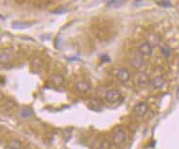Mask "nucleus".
Masks as SVG:
<instances>
[{"label":"nucleus","instance_id":"f257e3e1","mask_svg":"<svg viewBox=\"0 0 179 149\" xmlns=\"http://www.w3.org/2000/svg\"><path fill=\"white\" fill-rule=\"evenodd\" d=\"M112 27L110 26V24H107L105 23V21H103V23L101 24H97L94 26V34H96L98 36V38H109V37L111 36V32H112Z\"/></svg>","mask_w":179,"mask_h":149},{"label":"nucleus","instance_id":"f03ea898","mask_svg":"<svg viewBox=\"0 0 179 149\" xmlns=\"http://www.w3.org/2000/svg\"><path fill=\"white\" fill-rule=\"evenodd\" d=\"M148 111V105L145 102H141L134 106L133 108V113L137 117L144 116Z\"/></svg>","mask_w":179,"mask_h":149},{"label":"nucleus","instance_id":"7ed1b4c3","mask_svg":"<svg viewBox=\"0 0 179 149\" xmlns=\"http://www.w3.org/2000/svg\"><path fill=\"white\" fill-rule=\"evenodd\" d=\"M125 137H126V134H125V131L123 129V128H117L113 133H112V142L116 145H121L124 140H125Z\"/></svg>","mask_w":179,"mask_h":149},{"label":"nucleus","instance_id":"20e7f679","mask_svg":"<svg viewBox=\"0 0 179 149\" xmlns=\"http://www.w3.org/2000/svg\"><path fill=\"white\" fill-rule=\"evenodd\" d=\"M121 92L117 89H111L107 91L105 98L109 103H116L121 98Z\"/></svg>","mask_w":179,"mask_h":149},{"label":"nucleus","instance_id":"39448f33","mask_svg":"<svg viewBox=\"0 0 179 149\" xmlns=\"http://www.w3.org/2000/svg\"><path fill=\"white\" fill-rule=\"evenodd\" d=\"M75 88V91L77 93H79V94H86V93H88L90 90H91L92 86H91V84H90L88 81L82 80V81L76 82Z\"/></svg>","mask_w":179,"mask_h":149},{"label":"nucleus","instance_id":"423d86ee","mask_svg":"<svg viewBox=\"0 0 179 149\" xmlns=\"http://www.w3.org/2000/svg\"><path fill=\"white\" fill-rule=\"evenodd\" d=\"M152 45L149 43V42H144L143 43L140 47H139V52L141 55L143 56H145V57H149L152 55Z\"/></svg>","mask_w":179,"mask_h":149},{"label":"nucleus","instance_id":"0eeeda50","mask_svg":"<svg viewBox=\"0 0 179 149\" xmlns=\"http://www.w3.org/2000/svg\"><path fill=\"white\" fill-rule=\"evenodd\" d=\"M117 79L121 81V82H127L130 79V74L126 69L123 68H120L117 71Z\"/></svg>","mask_w":179,"mask_h":149},{"label":"nucleus","instance_id":"6e6552de","mask_svg":"<svg viewBox=\"0 0 179 149\" xmlns=\"http://www.w3.org/2000/svg\"><path fill=\"white\" fill-rule=\"evenodd\" d=\"M130 64L136 69H141L144 66V60L140 56H135L130 60Z\"/></svg>","mask_w":179,"mask_h":149},{"label":"nucleus","instance_id":"1a4fd4ad","mask_svg":"<svg viewBox=\"0 0 179 149\" xmlns=\"http://www.w3.org/2000/svg\"><path fill=\"white\" fill-rule=\"evenodd\" d=\"M150 84L155 89H160L165 85V80L161 77H157L150 80Z\"/></svg>","mask_w":179,"mask_h":149},{"label":"nucleus","instance_id":"9d476101","mask_svg":"<svg viewBox=\"0 0 179 149\" xmlns=\"http://www.w3.org/2000/svg\"><path fill=\"white\" fill-rule=\"evenodd\" d=\"M87 106L90 109L94 110V111H100L102 109V104L100 103V101H98L96 99H93L91 101H89Z\"/></svg>","mask_w":179,"mask_h":149},{"label":"nucleus","instance_id":"9b49d317","mask_svg":"<svg viewBox=\"0 0 179 149\" xmlns=\"http://www.w3.org/2000/svg\"><path fill=\"white\" fill-rule=\"evenodd\" d=\"M106 5L108 8L116 9L123 5V0H107Z\"/></svg>","mask_w":179,"mask_h":149},{"label":"nucleus","instance_id":"f8f14e48","mask_svg":"<svg viewBox=\"0 0 179 149\" xmlns=\"http://www.w3.org/2000/svg\"><path fill=\"white\" fill-rule=\"evenodd\" d=\"M31 25L30 24H27L26 22H21V21H15L12 24V27L13 29H17V30H22V29H25L28 26H30Z\"/></svg>","mask_w":179,"mask_h":149},{"label":"nucleus","instance_id":"ddd939ff","mask_svg":"<svg viewBox=\"0 0 179 149\" xmlns=\"http://www.w3.org/2000/svg\"><path fill=\"white\" fill-rule=\"evenodd\" d=\"M7 149H21V142L16 139H12L9 142Z\"/></svg>","mask_w":179,"mask_h":149},{"label":"nucleus","instance_id":"4468645a","mask_svg":"<svg viewBox=\"0 0 179 149\" xmlns=\"http://www.w3.org/2000/svg\"><path fill=\"white\" fill-rule=\"evenodd\" d=\"M12 60V55L10 52H7V51H2L1 52V62L2 63H7L9 62L10 60Z\"/></svg>","mask_w":179,"mask_h":149},{"label":"nucleus","instance_id":"2eb2a0df","mask_svg":"<svg viewBox=\"0 0 179 149\" xmlns=\"http://www.w3.org/2000/svg\"><path fill=\"white\" fill-rule=\"evenodd\" d=\"M160 51H161V54H162L164 57H166V58H168V57L171 55V49H170L167 46H165V45H163V46H160Z\"/></svg>","mask_w":179,"mask_h":149},{"label":"nucleus","instance_id":"dca6fc26","mask_svg":"<svg viewBox=\"0 0 179 149\" xmlns=\"http://www.w3.org/2000/svg\"><path fill=\"white\" fill-rule=\"evenodd\" d=\"M31 115V110L29 108H23L20 110V116L23 118H29Z\"/></svg>","mask_w":179,"mask_h":149},{"label":"nucleus","instance_id":"f3484780","mask_svg":"<svg viewBox=\"0 0 179 149\" xmlns=\"http://www.w3.org/2000/svg\"><path fill=\"white\" fill-rule=\"evenodd\" d=\"M52 82L54 83V84H56V85H58V87H60V86H61L62 84H63V79L60 77V76H55L54 78H52Z\"/></svg>","mask_w":179,"mask_h":149},{"label":"nucleus","instance_id":"a211bd4d","mask_svg":"<svg viewBox=\"0 0 179 149\" xmlns=\"http://www.w3.org/2000/svg\"><path fill=\"white\" fill-rule=\"evenodd\" d=\"M138 83H139V85H141V86H145V85L148 83V79H147V77L145 76L144 74H142L141 76H140L139 80H138Z\"/></svg>","mask_w":179,"mask_h":149},{"label":"nucleus","instance_id":"6ab92c4d","mask_svg":"<svg viewBox=\"0 0 179 149\" xmlns=\"http://www.w3.org/2000/svg\"><path fill=\"white\" fill-rule=\"evenodd\" d=\"M156 2L157 5L161 6V7H165V8L171 7V3L169 0H156Z\"/></svg>","mask_w":179,"mask_h":149},{"label":"nucleus","instance_id":"aec40b11","mask_svg":"<svg viewBox=\"0 0 179 149\" xmlns=\"http://www.w3.org/2000/svg\"><path fill=\"white\" fill-rule=\"evenodd\" d=\"M66 11H67V10H66V9H64V8H60V9H57V10L53 11L52 12H53V13H58V14H60V13L65 12Z\"/></svg>","mask_w":179,"mask_h":149},{"label":"nucleus","instance_id":"412c9836","mask_svg":"<svg viewBox=\"0 0 179 149\" xmlns=\"http://www.w3.org/2000/svg\"><path fill=\"white\" fill-rule=\"evenodd\" d=\"M31 1L37 4V3H39V2H41V1H42V0H31Z\"/></svg>","mask_w":179,"mask_h":149},{"label":"nucleus","instance_id":"4be33fe9","mask_svg":"<svg viewBox=\"0 0 179 149\" xmlns=\"http://www.w3.org/2000/svg\"><path fill=\"white\" fill-rule=\"evenodd\" d=\"M27 149H31V148H27Z\"/></svg>","mask_w":179,"mask_h":149}]
</instances>
